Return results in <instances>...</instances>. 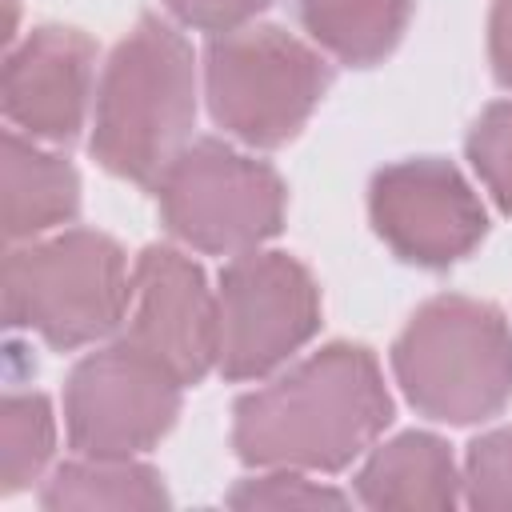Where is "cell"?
<instances>
[{"instance_id": "21", "label": "cell", "mask_w": 512, "mask_h": 512, "mask_svg": "<svg viewBox=\"0 0 512 512\" xmlns=\"http://www.w3.org/2000/svg\"><path fill=\"white\" fill-rule=\"evenodd\" d=\"M488 60L492 76L512 88V0H492L488 12Z\"/></svg>"}, {"instance_id": "4", "label": "cell", "mask_w": 512, "mask_h": 512, "mask_svg": "<svg viewBox=\"0 0 512 512\" xmlns=\"http://www.w3.org/2000/svg\"><path fill=\"white\" fill-rule=\"evenodd\" d=\"M0 284L8 328L36 332L56 352L120 332L132 300L128 256L96 228H64L8 248Z\"/></svg>"}, {"instance_id": "11", "label": "cell", "mask_w": 512, "mask_h": 512, "mask_svg": "<svg viewBox=\"0 0 512 512\" xmlns=\"http://www.w3.org/2000/svg\"><path fill=\"white\" fill-rule=\"evenodd\" d=\"M96 80V44L68 24H40L4 56L0 104L16 132L48 144H72L88 120Z\"/></svg>"}, {"instance_id": "9", "label": "cell", "mask_w": 512, "mask_h": 512, "mask_svg": "<svg viewBox=\"0 0 512 512\" xmlns=\"http://www.w3.org/2000/svg\"><path fill=\"white\" fill-rule=\"evenodd\" d=\"M368 216L392 256L416 268H448L488 236L480 192L444 156L384 164L368 184Z\"/></svg>"}, {"instance_id": "16", "label": "cell", "mask_w": 512, "mask_h": 512, "mask_svg": "<svg viewBox=\"0 0 512 512\" xmlns=\"http://www.w3.org/2000/svg\"><path fill=\"white\" fill-rule=\"evenodd\" d=\"M56 452V416L44 392H8L0 404V492L16 496L40 480Z\"/></svg>"}, {"instance_id": "6", "label": "cell", "mask_w": 512, "mask_h": 512, "mask_svg": "<svg viewBox=\"0 0 512 512\" xmlns=\"http://www.w3.org/2000/svg\"><path fill=\"white\" fill-rule=\"evenodd\" d=\"M164 228L208 256H240L280 236L288 188L268 160H256L216 136L192 140L156 180Z\"/></svg>"}, {"instance_id": "13", "label": "cell", "mask_w": 512, "mask_h": 512, "mask_svg": "<svg viewBox=\"0 0 512 512\" xmlns=\"http://www.w3.org/2000/svg\"><path fill=\"white\" fill-rule=\"evenodd\" d=\"M80 212V176L68 156L40 148L16 128L4 132V240H36L72 224Z\"/></svg>"}, {"instance_id": "19", "label": "cell", "mask_w": 512, "mask_h": 512, "mask_svg": "<svg viewBox=\"0 0 512 512\" xmlns=\"http://www.w3.org/2000/svg\"><path fill=\"white\" fill-rule=\"evenodd\" d=\"M352 496L308 480L300 468H264L260 476H244L232 484L224 504L232 508H344Z\"/></svg>"}, {"instance_id": "3", "label": "cell", "mask_w": 512, "mask_h": 512, "mask_svg": "<svg viewBox=\"0 0 512 512\" xmlns=\"http://www.w3.org/2000/svg\"><path fill=\"white\" fill-rule=\"evenodd\" d=\"M404 400L436 424H484L512 404V328L488 300L440 292L392 340Z\"/></svg>"}, {"instance_id": "15", "label": "cell", "mask_w": 512, "mask_h": 512, "mask_svg": "<svg viewBox=\"0 0 512 512\" xmlns=\"http://www.w3.org/2000/svg\"><path fill=\"white\" fill-rule=\"evenodd\" d=\"M172 496L164 488V476L152 464H140L136 456L124 460H100L80 456L60 464L44 488L40 508L64 512V508H168Z\"/></svg>"}, {"instance_id": "17", "label": "cell", "mask_w": 512, "mask_h": 512, "mask_svg": "<svg viewBox=\"0 0 512 512\" xmlns=\"http://www.w3.org/2000/svg\"><path fill=\"white\" fill-rule=\"evenodd\" d=\"M464 152L496 208L512 216V100H496L476 116Z\"/></svg>"}, {"instance_id": "12", "label": "cell", "mask_w": 512, "mask_h": 512, "mask_svg": "<svg viewBox=\"0 0 512 512\" xmlns=\"http://www.w3.org/2000/svg\"><path fill=\"white\" fill-rule=\"evenodd\" d=\"M356 500L364 508L444 512L464 500V476L456 472L452 448L432 432H400L356 472Z\"/></svg>"}, {"instance_id": "20", "label": "cell", "mask_w": 512, "mask_h": 512, "mask_svg": "<svg viewBox=\"0 0 512 512\" xmlns=\"http://www.w3.org/2000/svg\"><path fill=\"white\" fill-rule=\"evenodd\" d=\"M164 8L184 28L220 36V32H232V28L252 24L264 8H272V0H164Z\"/></svg>"}, {"instance_id": "10", "label": "cell", "mask_w": 512, "mask_h": 512, "mask_svg": "<svg viewBox=\"0 0 512 512\" xmlns=\"http://www.w3.org/2000/svg\"><path fill=\"white\" fill-rule=\"evenodd\" d=\"M120 340L156 360L184 388L216 368V292L188 252L148 244L136 256Z\"/></svg>"}, {"instance_id": "18", "label": "cell", "mask_w": 512, "mask_h": 512, "mask_svg": "<svg viewBox=\"0 0 512 512\" xmlns=\"http://www.w3.org/2000/svg\"><path fill=\"white\" fill-rule=\"evenodd\" d=\"M464 504L476 512H512V424L476 436L464 452Z\"/></svg>"}, {"instance_id": "1", "label": "cell", "mask_w": 512, "mask_h": 512, "mask_svg": "<svg viewBox=\"0 0 512 512\" xmlns=\"http://www.w3.org/2000/svg\"><path fill=\"white\" fill-rule=\"evenodd\" d=\"M392 416L376 356L364 344L332 340L232 404V452L252 468L344 472Z\"/></svg>"}, {"instance_id": "7", "label": "cell", "mask_w": 512, "mask_h": 512, "mask_svg": "<svg viewBox=\"0 0 512 512\" xmlns=\"http://www.w3.org/2000/svg\"><path fill=\"white\" fill-rule=\"evenodd\" d=\"M320 316V284L292 252L232 256L216 284V372L224 380L276 372L320 332Z\"/></svg>"}, {"instance_id": "14", "label": "cell", "mask_w": 512, "mask_h": 512, "mask_svg": "<svg viewBox=\"0 0 512 512\" xmlns=\"http://www.w3.org/2000/svg\"><path fill=\"white\" fill-rule=\"evenodd\" d=\"M312 44L348 68H372L396 52L416 0H292Z\"/></svg>"}, {"instance_id": "5", "label": "cell", "mask_w": 512, "mask_h": 512, "mask_svg": "<svg viewBox=\"0 0 512 512\" xmlns=\"http://www.w3.org/2000/svg\"><path fill=\"white\" fill-rule=\"evenodd\" d=\"M332 84V64L280 24H244L208 36L204 100L228 136L248 148H280L300 136Z\"/></svg>"}, {"instance_id": "8", "label": "cell", "mask_w": 512, "mask_h": 512, "mask_svg": "<svg viewBox=\"0 0 512 512\" xmlns=\"http://www.w3.org/2000/svg\"><path fill=\"white\" fill-rule=\"evenodd\" d=\"M184 384L124 340L80 356L64 380V436L76 456L124 460L156 448L180 416Z\"/></svg>"}, {"instance_id": "2", "label": "cell", "mask_w": 512, "mask_h": 512, "mask_svg": "<svg viewBox=\"0 0 512 512\" xmlns=\"http://www.w3.org/2000/svg\"><path fill=\"white\" fill-rule=\"evenodd\" d=\"M192 128L196 52L176 24L144 12L104 60L88 148L104 172L156 188L164 168L192 144Z\"/></svg>"}]
</instances>
